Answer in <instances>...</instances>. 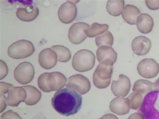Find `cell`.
I'll return each instance as SVG.
<instances>
[{
  "mask_svg": "<svg viewBox=\"0 0 159 119\" xmlns=\"http://www.w3.org/2000/svg\"><path fill=\"white\" fill-rule=\"evenodd\" d=\"M131 82L126 76L121 74L118 80H113L111 84V91L114 95L117 97L126 96L131 89Z\"/></svg>",
  "mask_w": 159,
  "mask_h": 119,
  "instance_id": "obj_11",
  "label": "cell"
},
{
  "mask_svg": "<svg viewBox=\"0 0 159 119\" xmlns=\"http://www.w3.org/2000/svg\"><path fill=\"white\" fill-rule=\"evenodd\" d=\"M54 109L62 116H73L80 111L82 105V97L76 91L64 88L57 91L52 99Z\"/></svg>",
  "mask_w": 159,
  "mask_h": 119,
  "instance_id": "obj_1",
  "label": "cell"
},
{
  "mask_svg": "<svg viewBox=\"0 0 159 119\" xmlns=\"http://www.w3.org/2000/svg\"><path fill=\"white\" fill-rule=\"evenodd\" d=\"M39 15V10L34 5H28L25 7H19L16 11V15L23 21H32Z\"/></svg>",
  "mask_w": 159,
  "mask_h": 119,
  "instance_id": "obj_18",
  "label": "cell"
},
{
  "mask_svg": "<svg viewBox=\"0 0 159 119\" xmlns=\"http://www.w3.org/2000/svg\"><path fill=\"white\" fill-rule=\"evenodd\" d=\"M26 98L27 92L23 87L13 86L8 91L7 103L10 106L17 107L21 102H25Z\"/></svg>",
  "mask_w": 159,
  "mask_h": 119,
  "instance_id": "obj_14",
  "label": "cell"
},
{
  "mask_svg": "<svg viewBox=\"0 0 159 119\" xmlns=\"http://www.w3.org/2000/svg\"><path fill=\"white\" fill-rule=\"evenodd\" d=\"M104 119V118H103V117H102L101 118H100V119Z\"/></svg>",
  "mask_w": 159,
  "mask_h": 119,
  "instance_id": "obj_37",
  "label": "cell"
},
{
  "mask_svg": "<svg viewBox=\"0 0 159 119\" xmlns=\"http://www.w3.org/2000/svg\"><path fill=\"white\" fill-rule=\"evenodd\" d=\"M38 86L44 92L59 91L66 86L67 79L61 73H45L38 78Z\"/></svg>",
  "mask_w": 159,
  "mask_h": 119,
  "instance_id": "obj_2",
  "label": "cell"
},
{
  "mask_svg": "<svg viewBox=\"0 0 159 119\" xmlns=\"http://www.w3.org/2000/svg\"><path fill=\"white\" fill-rule=\"evenodd\" d=\"M97 57L100 63L106 62L113 65L117 61V53L111 47L102 46L97 50Z\"/></svg>",
  "mask_w": 159,
  "mask_h": 119,
  "instance_id": "obj_17",
  "label": "cell"
},
{
  "mask_svg": "<svg viewBox=\"0 0 159 119\" xmlns=\"http://www.w3.org/2000/svg\"><path fill=\"white\" fill-rule=\"evenodd\" d=\"M131 109L137 110L142 106L143 99L142 94L137 92H133L127 97Z\"/></svg>",
  "mask_w": 159,
  "mask_h": 119,
  "instance_id": "obj_27",
  "label": "cell"
},
{
  "mask_svg": "<svg viewBox=\"0 0 159 119\" xmlns=\"http://www.w3.org/2000/svg\"><path fill=\"white\" fill-rule=\"evenodd\" d=\"M90 26L84 22H77L70 27L69 32V39L72 44L78 45L87 38L85 30Z\"/></svg>",
  "mask_w": 159,
  "mask_h": 119,
  "instance_id": "obj_10",
  "label": "cell"
},
{
  "mask_svg": "<svg viewBox=\"0 0 159 119\" xmlns=\"http://www.w3.org/2000/svg\"><path fill=\"white\" fill-rule=\"evenodd\" d=\"M32 119H47L44 114L42 113H39L35 115Z\"/></svg>",
  "mask_w": 159,
  "mask_h": 119,
  "instance_id": "obj_35",
  "label": "cell"
},
{
  "mask_svg": "<svg viewBox=\"0 0 159 119\" xmlns=\"http://www.w3.org/2000/svg\"><path fill=\"white\" fill-rule=\"evenodd\" d=\"M125 2L123 0L108 1L106 5V10L111 16H119L121 14L125 8Z\"/></svg>",
  "mask_w": 159,
  "mask_h": 119,
  "instance_id": "obj_22",
  "label": "cell"
},
{
  "mask_svg": "<svg viewBox=\"0 0 159 119\" xmlns=\"http://www.w3.org/2000/svg\"><path fill=\"white\" fill-rule=\"evenodd\" d=\"M95 56L90 50L82 49L74 56L72 66L74 69L79 72L90 71L95 64Z\"/></svg>",
  "mask_w": 159,
  "mask_h": 119,
  "instance_id": "obj_4",
  "label": "cell"
},
{
  "mask_svg": "<svg viewBox=\"0 0 159 119\" xmlns=\"http://www.w3.org/2000/svg\"><path fill=\"white\" fill-rule=\"evenodd\" d=\"M0 85H1V94H2V95H4L7 93H8L9 90L13 87V85L11 84L5 83L4 82H1Z\"/></svg>",
  "mask_w": 159,
  "mask_h": 119,
  "instance_id": "obj_31",
  "label": "cell"
},
{
  "mask_svg": "<svg viewBox=\"0 0 159 119\" xmlns=\"http://www.w3.org/2000/svg\"><path fill=\"white\" fill-rule=\"evenodd\" d=\"M69 1L61 5L58 11L60 20L65 24H70L76 17L77 7L73 2Z\"/></svg>",
  "mask_w": 159,
  "mask_h": 119,
  "instance_id": "obj_12",
  "label": "cell"
},
{
  "mask_svg": "<svg viewBox=\"0 0 159 119\" xmlns=\"http://www.w3.org/2000/svg\"><path fill=\"white\" fill-rule=\"evenodd\" d=\"M35 71L31 63L24 62L18 65L14 71V77L21 85H26L33 80Z\"/></svg>",
  "mask_w": 159,
  "mask_h": 119,
  "instance_id": "obj_7",
  "label": "cell"
},
{
  "mask_svg": "<svg viewBox=\"0 0 159 119\" xmlns=\"http://www.w3.org/2000/svg\"><path fill=\"white\" fill-rule=\"evenodd\" d=\"M108 28L109 26L106 24H101L98 23H94L91 27L85 30V33L88 37H94L107 31Z\"/></svg>",
  "mask_w": 159,
  "mask_h": 119,
  "instance_id": "obj_24",
  "label": "cell"
},
{
  "mask_svg": "<svg viewBox=\"0 0 159 119\" xmlns=\"http://www.w3.org/2000/svg\"><path fill=\"white\" fill-rule=\"evenodd\" d=\"M57 55L51 48L45 49L40 52L39 62L42 68L45 69H52L57 62Z\"/></svg>",
  "mask_w": 159,
  "mask_h": 119,
  "instance_id": "obj_13",
  "label": "cell"
},
{
  "mask_svg": "<svg viewBox=\"0 0 159 119\" xmlns=\"http://www.w3.org/2000/svg\"><path fill=\"white\" fill-rule=\"evenodd\" d=\"M114 37L111 32H105L100 36H97L95 38V42L98 47L109 46L111 47L114 43Z\"/></svg>",
  "mask_w": 159,
  "mask_h": 119,
  "instance_id": "obj_26",
  "label": "cell"
},
{
  "mask_svg": "<svg viewBox=\"0 0 159 119\" xmlns=\"http://www.w3.org/2000/svg\"><path fill=\"white\" fill-rule=\"evenodd\" d=\"M113 65L106 62L98 65L93 76V84L97 88L105 89L109 86L113 73Z\"/></svg>",
  "mask_w": 159,
  "mask_h": 119,
  "instance_id": "obj_5",
  "label": "cell"
},
{
  "mask_svg": "<svg viewBox=\"0 0 159 119\" xmlns=\"http://www.w3.org/2000/svg\"><path fill=\"white\" fill-rule=\"evenodd\" d=\"M140 112L144 119H159V91H152L146 95Z\"/></svg>",
  "mask_w": 159,
  "mask_h": 119,
  "instance_id": "obj_3",
  "label": "cell"
},
{
  "mask_svg": "<svg viewBox=\"0 0 159 119\" xmlns=\"http://www.w3.org/2000/svg\"><path fill=\"white\" fill-rule=\"evenodd\" d=\"M109 108L111 111L114 113L119 116H123L129 112L131 107L127 98L117 97L111 100Z\"/></svg>",
  "mask_w": 159,
  "mask_h": 119,
  "instance_id": "obj_16",
  "label": "cell"
},
{
  "mask_svg": "<svg viewBox=\"0 0 159 119\" xmlns=\"http://www.w3.org/2000/svg\"><path fill=\"white\" fill-rule=\"evenodd\" d=\"M153 83L148 80L139 79L134 83L133 91L141 94H147L152 91Z\"/></svg>",
  "mask_w": 159,
  "mask_h": 119,
  "instance_id": "obj_23",
  "label": "cell"
},
{
  "mask_svg": "<svg viewBox=\"0 0 159 119\" xmlns=\"http://www.w3.org/2000/svg\"><path fill=\"white\" fill-rule=\"evenodd\" d=\"M0 63H1L0 79L2 80L7 76V74L8 73V68H7V64L2 60L0 61Z\"/></svg>",
  "mask_w": 159,
  "mask_h": 119,
  "instance_id": "obj_29",
  "label": "cell"
},
{
  "mask_svg": "<svg viewBox=\"0 0 159 119\" xmlns=\"http://www.w3.org/2000/svg\"><path fill=\"white\" fill-rule=\"evenodd\" d=\"M153 88L155 90L159 91V78L153 83Z\"/></svg>",
  "mask_w": 159,
  "mask_h": 119,
  "instance_id": "obj_36",
  "label": "cell"
},
{
  "mask_svg": "<svg viewBox=\"0 0 159 119\" xmlns=\"http://www.w3.org/2000/svg\"><path fill=\"white\" fill-rule=\"evenodd\" d=\"M146 4L150 10H157L159 8V1H146Z\"/></svg>",
  "mask_w": 159,
  "mask_h": 119,
  "instance_id": "obj_30",
  "label": "cell"
},
{
  "mask_svg": "<svg viewBox=\"0 0 159 119\" xmlns=\"http://www.w3.org/2000/svg\"><path fill=\"white\" fill-rule=\"evenodd\" d=\"M6 97L4 95L1 94V109L0 112H2L7 108V103H6Z\"/></svg>",
  "mask_w": 159,
  "mask_h": 119,
  "instance_id": "obj_32",
  "label": "cell"
},
{
  "mask_svg": "<svg viewBox=\"0 0 159 119\" xmlns=\"http://www.w3.org/2000/svg\"><path fill=\"white\" fill-rule=\"evenodd\" d=\"M57 55L58 60L60 62L66 63L71 58V54L69 49L61 45H55L52 47Z\"/></svg>",
  "mask_w": 159,
  "mask_h": 119,
  "instance_id": "obj_25",
  "label": "cell"
},
{
  "mask_svg": "<svg viewBox=\"0 0 159 119\" xmlns=\"http://www.w3.org/2000/svg\"><path fill=\"white\" fill-rule=\"evenodd\" d=\"M34 51V45L30 41L20 40L10 46L7 53L11 58L21 59L30 56Z\"/></svg>",
  "mask_w": 159,
  "mask_h": 119,
  "instance_id": "obj_6",
  "label": "cell"
},
{
  "mask_svg": "<svg viewBox=\"0 0 159 119\" xmlns=\"http://www.w3.org/2000/svg\"><path fill=\"white\" fill-rule=\"evenodd\" d=\"M139 75L145 78H153L159 73V65L152 59H145L137 65Z\"/></svg>",
  "mask_w": 159,
  "mask_h": 119,
  "instance_id": "obj_8",
  "label": "cell"
},
{
  "mask_svg": "<svg viewBox=\"0 0 159 119\" xmlns=\"http://www.w3.org/2000/svg\"><path fill=\"white\" fill-rule=\"evenodd\" d=\"M1 119H22L17 113L12 110H8L2 114Z\"/></svg>",
  "mask_w": 159,
  "mask_h": 119,
  "instance_id": "obj_28",
  "label": "cell"
},
{
  "mask_svg": "<svg viewBox=\"0 0 159 119\" xmlns=\"http://www.w3.org/2000/svg\"><path fill=\"white\" fill-rule=\"evenodd\" d=\"M128 119H144L141 113L136 112L131 114Z\"/></svg>",
  "mask_w": 159,
  "mask_h": 119,
  "instance_id": "obj_33",
  "label": "cell"
},
{
  "mask_svg": "<svg viewBox=\"0 0 159 119\" xmlns=\"http://www.w3.org/2000/svg\"><path fill=\"white\" fill-rule=\"evenodd\" d=\"M102 117L104 119H119L117 116H115L114 114H111V113L105 114Z\"/></svg>",
  "mask_w": 159,
  "mask_h": 119,
  "instance_id": "obj_34",
  "label": "cell"
},
{
  "mask_svg": "<svg viewBox=\"0 0 159 119\" xmlns=\"http://www.w3.org/2000/svg\"><path fill=\"white\" fill-rule=\"evenodd\" d=\"M151 42L145 36H139L135 38L132 43V48L134 53L138 55H144L150 51Z\"/></svg>",
  "mask_w": 159,
  "mask_h": 119,
  "instance_id": "obj_15",
  "label": "cell"
},
{
  "mask_svg": "<svg viewBox=\"0 0 159 119\" xmlns=\"http://www.w3.org/2000/svg\"><path fill=\"white\" fill-rule=\"evenodd\" d=\"M27 92V98L25 100V104L28 106L35 105L41 99V93L34 86H23Z\"/></svg>",
  "mask_w": 159,
  "mask_h": 119,
  "instance_id": "obj_21",
  "label": "cell"
},
{
  "mask_svg": "<svg viewBox=\"0 0 159 119\" xmlns=\"http://www.w3.org/2000/svg\"><path fill=\"white\" fill-rule=\"evenodd\" d=\"M136 25L139 31L143 34H148L152 30L154 22L150 15L142 14L137 18Z\"/></svg>",
  "mask_w": 159,
  "mask_h": 119,
  "instance_id": "obj_19",
  "label": "cell"
},
{
  "mask_svg": "<svg viewBox=\"0 0 159 119\" xmlns=\"http://www.w3.org/2000/svg\"><path fill=\"white\" fill-rule=\"evenodd\" d=\"M66 86L67 88L76 91L80 95H83L89 92L91 84L87 77L80 74H76L69 78Z\"/></svg>",
  "mask_w": 159,
  "mask_h": 119,
  "instance_id": "obj_9",
  "label": "cell"
},
{
  "mask_svg": "<svg viewBox=\"0 0 159 119\" xmlns=\"http://www.w3.org/2000/svg\"><path fill=\"white\" fill-rule=\"evenodd\" d=\"M140 11L137 7L132 5H126L122 13V17L125 21L129 24H135Z\"/></svg>",
  "mask_w": 159,
  "mask_h": 119,
  "instance_id": "obj_20",
  "label": "cell"
}]
</instances>
